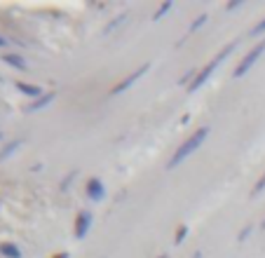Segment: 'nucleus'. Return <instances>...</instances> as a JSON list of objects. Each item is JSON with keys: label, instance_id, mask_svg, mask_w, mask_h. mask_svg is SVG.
<instances>
[{"label": "nucleus", "instance_id": "1", "mask_svg": "<svg viewBox=\"0 0 265 258\" xmlns=\"http://www.w3.org/2000/svg\"><path fill=\"white\" fill-rule=\"evenodd\" d=\"M207 136H209V127H202V129H197L195 134H190L186 141L178 146V151L174 153V155H171V160H169V164H167L169 169L178 167V164L186 160V157H190V155H193V153L197 151V148H200V146L204 143V139H207Z\"/></svg>", "mask_w": 265, "mask_h": 258}, {"label": "nucleus", "instance_id": "2", "mask_svg": "<svg viewBox=\"0 0 265 258\" xmlns=\"http://www.w3.org/2000/svg\"><path fill=\"white\" fill-rule=\"evenodd\" d=\"M235 45L237 43H230V45H225V47H223L221 52L216 54V56H213L212 61L207 63V66H204L202 71L197 73V75H195L193 78V82H190V85H188V92H197V89L202 87L204 82L209 80V78H212V73L216 71V68H218V66H221L223 61H225V56H230V54H232V50H235Z\"/></svg>", "mask_w": 265, "mask_h": 258}, {"label": "nucleus", "instance_id": "3", "mask_svg": "<svg viewBox=\"0 0 265 258\" xmlns=\"http://www.w3.org/2000/svg\"><path fill=\"white\" fill-rule=\"evenodd\" d=\"M263 52H265V40H261V43H258L256 47H254V50H251V52H249L247 56H244V59L237 63V68H235V73H232V75H235V78H242V75H247L249 68H251V66H254L258 59H261V54H263Z\"/></svg>", "mask_w": 265, "mask_h": 258}, {"label": "nucleus", "instance_id": "4", "mask_svg": "<svg viewBox=\"0 0 265 258\" xmlns=\"http://www.w3.org/2000/svg\"><path fill=\"white\" fill-rule=\"evenodd\" d=\"M148 68H151V63H143V66H139V68H136V71L132 73V75H129V78H124L122 82H117V85H115L113 89H110V94H113V97H117V94H122L124 89H129L134 85V82L139 80V78H141V75H146V73H148Z\"/></svg>", "mask_w": 265, "mask_h": 258}, {"label": "nucleus", "instance_id": "5", "mask_svg": "<svg viewBox=\"0 0 265 258\" xmlns=\"http://www.w3.org/2000/svg\"><path fill=\"white\" fill-rule=\"evenodd\" d=\"M87 197L92 202H101L106 197V186L101 178H89L87 181Z\"/></svg>", "mask_w": 265, "mask_h": 258}, {"label": "nucleus", "instance_id": "6", "mask_svg": "<svg viewBox=\"0 0 265 258\" xmlns=\"http://www.w3.org/2000/svg\"><path fill=\"white\" fill-rule=\"evenodd\" d=\"M89 228H92V214H89V211H80V214L75 216V237H78V240H85Z\"/></svg>", "mask_w": 265, "mask_h": 258}, {"label": "nucleus", "instance_id": "7", "mask_svg": "<svg viewBox=\"0 0 265 258\" xmlns=\"http://www.w3.org/2000/svg\"><path fill=\"white\" fill-rule=\"evenodd\" d=\"M54 97H56L54 92H45L43 97H38L36 101H31V103H28V106H26V110H28V113H33V110H43V108H47V106H50V103H52V101H54Z\"/></svg>", "mask_w": 265, "mask_h": 258}, {"label": "nucleus", "instance_id": "8", "mask_svg": "<svg viewBox=\"0 0 265 258\" xmlns=\"http://www.w3.org/2000/svg\"><path fill=\"white\" fill-rule=\"evenodd\" d=\"M17 89L21 92V94H26V97H33V101H36L38 97H43V94H45L38 85H28V82H21V80L17 82Z\"/></svg>", "mask_w": 265, "mask_h": 258}, {"label": "nucleus", "instance_id": "9", "mask_svg": "<svg viewBox=\"0 0 265 258\" xmlns=\"http://www.w3.org/2000/svg\"><path fill=\"white\" fill-rule=\"evenodd\" d=\"M2 61L7 63V66H14V68H19V71H26L28 63L24 61V56H19V54H2Z\"/></svg>", "mask_w": 265, "mask_h": 258}, {"label": "nucleus", "instance_id": "10", "mask_svg": "<svg viewBox=\"0 0 265 258\" xmlns=\"http://www.w3.org/2000/svg\"><path fill=\"white\" fill-rule=\"evenodd\" d=\"M24 143V139H17V141H9V143H5L2 146V151H0V160H7L12 153H17V148Z\"/></svg>", "mask_w": 265, "mask_h": 258}, {"label": "nucleus", "instance_id": "11", "mask_svg": "<svg viewBox=\"0 0 265 258\" xmlns=\"http://www.w3.org/2000/svg\"><path fill=\"white\" fill-rule=\"evenodd\" d=\"M0 254L5 258H21V251H19V247L17 244H0Z\"/></svg>", "mask_w": 265, "mask_h": 258}, {"label": "nucleus", "instance_id": "12", "mask_svg": "<svg viewBox=\"0 0 265 258\" xmlns=\"http://www.w3.org/2000/svg\"><path fill=\"white\" fill-rule=\"evenodd\" d=\"M186 235H188V225H178L176 235H174V244H181V242L186 240Z\"/></svg>", "mask_w": 265, "mask_h": 258}, {"label": "nucleus", "instance_id": "13", "mask_svg": "<svg viewBox=\"0 0 265 258\" xmlns=\"http://www.w3.org/2000/svg\"><path fill=\"white\" fill-rule=\"evenodd\" d=\"M169 9H171V2H164V5H159V7H158V12L153 14V19H155V21H159V19L164 17V14H167Z\"/></svg>", "mask_w": 265, "mask_h": 258}, {"label": "nucleus", "instance_id": "14", "mask_svg": "<svg viewBox=\"0 0 265 258\" xmlns=\"http://www.w3.org/2000/svg\"><path fill=\"white\" fill-rule=\"evenodd\" d=\"M75 178H78V171H71V174H68V176L61 181V190H66V188H68V183H73Z\"/></svg>", "mask_w": 265, "mask_h": 258}, {"label": "nucleus", "instance_id": "15", "mask_svg": "<svg viewBox=\"0 0 265 258\" xmlns=\"http://www.w3.org/2000/svg\"><path fill=\"white\" fill-rule=\"evenodd\" d=\"M204 21H207V14H202V17H197L193 21V26H190V33H193V31H197V28L200 26H204Z\"/></svg>", "mask_w": 265, "mask_h": 258}, {"label": "nucleus", "instance_id": "16", "mask_svg": "<svg viewBox=\"0 0 265 258\" xmlns=\"http://www.w3.org/2000/svg\"><path fill=\"white\" fill-rule=\"evenodd\" d=\"M263 190H265V174H263V176H261V181H258L256 186H254V195H261Z\"/></svg>", "mask_w": 265, "mask_h": 258}, {"label": "nucleus", "instance_id": "17", "mask_svg": "<svg viewBox=\"0 0 265 258\" xmlns=\"http://www.w3.org/2000/svg\"><path fill=\"white\" fill-rule=\"evenodd\" d=\"M251 230H254V225H247L244 230L239 232V237H237V240H239V242H244V240H247V237H249V235H251Z\"/></svg>", "mask_w": 265, "mask_h": 258}, {"label": "nucleus", "instance_id": "18", "mask_svg": "<svg viewBox=\"0 0 265 258\" xmlns=\"http://www.w3.org/2000/svg\"><path fill=\"white\" fill-rule=\"evenodd\" d=\"M263 31H265V19L261 21V24H256V26L251 28V36H258V33H263Z\"/></svg>", "mask_w": 265, "mask_h": 258}, {"label": "nucleus", "instance_id": "19", "mask_svg": "<svg viewBox=\"0 0 265 258\" xmlns=\"http://www.w3.org/2000/svg\"><path fill=\"white\" fill-rule=\"evenodd\" d=\"M52 258H71V254H68V251H59V254L52 256Z\"/></svg>", "mask_w": 265, "mask_h": 258}, {"label": "nucleus", "instance_id": "20", "mask_svg": "<svg viewBox=\"0 0 265 258\" xmlns=\"http://www.w3.org/2000/svg\"><path fill=\"white\" fill-rule=\"evenodd\" d=\"M193 258H202V251H195V254H193Z\"/></svg>", "mask_w": 265, "mask_h": 258}, {"label": "nucleus", "instance_id": "21", "mask_svg": "<svg viewBox=\"0 0 265 258\" xmlns=\"http://www.w3.org/2000/svg\"><path fill=\"white\" fill-rule=\"evenodd\" d=\"M5 43H7V40H5V38L0 36V47H2V45H5Z\"/></svg>", "mask_w": 265, "mask_h": 258}, {"label": "nucleus", "instance_id": "22", "mask_svg": "<svg viewBox=\"0 0 265 258\" xmlns=\"http://www.w3.org/2000/svg\"><path fill=\"white\" fill-rule=\"evenodd\" d=\"M158 258H169V256H167V254H164V256H158Z\"/></svg>", "mask_w": 265, "mask_h": 258}, {"label": "nucleus", "instance_id": "23", "mask_svg": "<svg viewBox=\"0 0 265 258\" xmlns=\"http://www.w3.org/2000/svg\"><path fill=\"white\" fill-rule=\"evenodd\" d=\"M261 228H263V230H265V221H263V225H261Z\"/></svg>", "mask_w": 265, "mask_h": 258}]
</instances>
